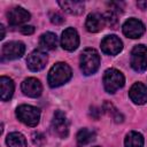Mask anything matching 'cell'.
I'll return each mask as SVG.
<instances>
[{
  "instance_id": "5",
  "label": "cell",
  "mask_w": 147,
  "mask_h": 147,
  "mask_svg": "<svg viewBox=\"0 0 147 147\" xmlns=\"http://www.w3.org/2000/svg\"><path fill=\"white\" fill-rule=\"evenodd\" d=\"M131 67L137 72H144L147 69V46L137 45L131 51Z\"/></svg>"
},
{
  "instance_id": "24",
  "label": "cell",
  "mask_w": 147,
  "mask_h": 147,
  "mask_svg": "<svg viewBox=\"0 0 147 147\" xmlns=\"http://www.w3.org/2000/svg\"><path fill=\"white\" fill-rule=\"evenodd\" d=\"M31 139H32V142L36 146H39V147L42 146L46 142V138L41 132H33L32 136H31Z\"/></svg>"
},
{
  "instance_id": "16",
  "label": "cell",
  "mask_w": 147,
  "mask_h": 147,
  "mask_svg": "<svg viewBox=\"0 0 147 147\" xmlns=\"http://www.w3.org/2000/svg\"><path fill=\"white\" fill-rule=\"evenodd\" d=\"M0 87H1V100L2 101H8L13 94H14V90H15V85L11 78L2 76L0 78Z\"/></svg>"
},
{
  "instance_id": "13",
  "label": "cell",
  "mask_w": 147,
  "mask_h": 147,
  "mask_svg": "<svg viewBox=\"0 0 147 147\" xmlns=\"http://www.w3.org/2000/svg\"><path fill=\"white\" fill-rule=\"evenodd\" d=\"M21 88H22V92L30 98H37L42 92V86H41L40 82L33 77L24 79L21 85Z\"/></svg>"
},
{
  "instance_id": "10",
  "label": "cell",
  "mask_w": 147,
  "mask_h": 147,
  "mask_svg": "<svg viewBox=\"0 0 147 147\" xmlns=\"http://www.w3.org/2000/svg\"><path fill=\"white\" fill-rule=\"evenodd\" d=\"M61 46L65 51H75L79 46V36L78 32L74 28H67L62 32L61 37Z\"/></svg>"
},
{
  "instance_id": "30",
  "label": "cell",
  "mask_w": 147,
  "mask_h": 147,
  "mask_svg": "<svg viewBox=\"0 0 147 147\" xmlns=\"http://www.w3.org/2000/svg\"><path fill=\"white\" fill-rule=\"evenodd\" d=\"M95 147H99V146H95Z\"/></svg>"
},
{
  "instance_id": "7",
  "label": "cell",
  "mask_w": 147,
  "mask_h": 147,
  "mask_svg": "<svg viewBox=\"0 0 147 147\" xmlns=\"http://www.w3.org/2000/svg\"><path fill=\"white\" fill-rule=\"evenodd\" d=\"M25 52V46L21 41H9L2 46V60L20 59Z\"/></svg>"
},
{
  "instance_id": "19",
  "label": "cell",
  "mask_w": 147,
  "mask_h": 147,
  "mask_svg": "<svg viewBox=\"0 0 147 147\" xmlns=\"http://www.w3.org/2000/svg\"><path fill=\"white\" fill-rule=\"evenodd\" d=\"M125 147H142L144 146V137L141 133L137 131H130L124 140Z\"/></svg>"
},
{
  "instance_id": "8",
  "label": "cell",
  "mask_w": 147,
  "mask_h": 147,
  "mask_svg": "<svg viewBox=\"0 0 147 147\" xmlns=\"http://www.w3.org/2000/svg\"><path fill=\"white\" fill-rule=\"evenodd\" d=\"M123 33L132 39H137L140 38L144 33H145V25L141 21L137 20V18H129L124 24H123Z\"/></svg>"
},
{
  "instance_id": "27",
  "label": "cell",
  "mask_w": 147,
  "mask_h": 147,
  "mask_svg": "<svg viewBox=\"0 0 147 147\" xmlns=\"http://www.w3.org/2000/svg\"><path fill=\"white\" fill-rule=\"evenodd\" d=\"M21 32L23 34H32L34 32V28L32 25H23L21 28Z\"/></svg>"
},
{
  "instance_id": "28",
  "label": "cell",
  "mask_w": 147,
  "mask_h": 147,
  "mask_svg": "<svg viewBox=\"0 0 147 147\" xmlns=\"http://www.w3.org/2000/svg\"><path fill=\"white\" fill-rule=\"evenodd\" d=\"M137 5H138V7H140L142 10H145V9L147 8V1H144V2L139 1V2H137Z\"/></svg>"
},
{
  "instance_id": "17",
  "label": "cell",
  "mask_w": 147,
  "mask_h": 147,
  "mask_svg": "<svg viewBox=\"0 0 147 147\" xmlns=\"http://www.w3.org/2000/svg\"><path fill=\"white\" fill-rule=\"evenodd\" d=\"M57 3L60 5V7L64 11H67V13H69L71 15H80V14L84 13L85 6H84V3L82 1H68V0H64V1H59Z\"/></svg>"
},
{
  "instance_id": "15",
  "label": "cell",
  "mask_w": 147,
  "mask_h": 147,
  "mask_svg": "<svg viewBox=\"0 0 147 147\" xmlns=\"http://www.w3.org/2000/svg\"><path fill=\"white\" fill-rule=\"evenodd\" d=\"M106 25V21L103 15L99 14V13H92L88 14L86 22H85V28L88 32H99L103 29V26Z\"/></svg>"
},
{
  "instance_id": "2",
  "label": "cell",
  "mask_w": 147,
  "mask_h": 147,
  "mask_svg": "<svg viewBox=\"0 0 147 147\" xmlns=\"http://www.w3.org/2000/svg\"><path fill=\"white\" fill-rule=\"evenodd\" d=\"M80 70L84 75H93L100 65V55L94 48H86L80 54L79 59Z\"/></svg>"
},
{
  "instance_id": "9",
  "label": "cell",
  "mask_w": 147,
  "mask_h": 147,
  "mask_svg": "<svg viewBox=\"0 0 147 147\" xmlns=\"http://www.w3.org/2000/svg\"><path fill=\"white\" fill-rule=\"evenodd\" d=\"M101 49L108 55H117L123 49V42L115 34L106 36L101 41Z\"/></svg>"
},
{
  "instance_id": "1",
  "label": "cell",
  "mask_w": 147,
  "mask_h": 147,
  "mask_svg": "<svg viewBox=\"0 0 147 147\" xmlns=\"http://www.w3.org/2000/svg\"><path fill=\"white\" fill-rule=\"evenodd\" d=\"M71 76H72L71 68L64 62H57L51 68L48 72L47 82L51 87H59L64 83H67L71 78Z\"/></svg>"
},
{
  "instance_id": "22",
  "label": "cell",
  "mask_w": 147,
  "mask_h": 147,
  "mask_svg": "<svg viewBox=\"0 0 147 147\" xmlns=\"http://www.w3.org/2000/svg\"><path fill=\"white\" fill-rule=\"evenodd\" d=\"M102 110H103L106 114H108L109 116H111L113 119H114L116 123H122L123 119H124V116L115 108V106H114L113 103H110V102H108V101H106V102L103 103Z\"/></svg>"
},
{
  "instance_id": "14",
  "label": "cell",
  "mask_w": 147,
  "mask_h": 147,
  "mask_svg": "<svg viewBox=\"0 0 147 147\" xmlns=\"http://www.w3.org/2000/svg\"><path fill=\"white\" fill-rule=\"evenodd\" d=\"M129 96L131 101L136 105H144L147 102V87L142 83H134L130 91H129Z\"/></svg>"
},
{
  "instance_id": "21",
  "label": "cell",
  "mask_w": 147,
  "mask_h": 147,
  "mask_svg": "<svg viewBox=\"0 0 147 147\" xmlns=\"http://www.w3.org/2000/svg\"><path fill=\"white\" fill-rule=\"evenodd\" d=\"M76 139L79 145H87L95 139V132L93 130H90L86 127L80 129L76 136Z\"/></svg>"
},
{
  "instance_id": "20",
  "label": "cell",
  "mask_w": 147,
  "mask_h": 147,
  "mask_svg": "<svg viewBox=\"0 0 147 147\" xmlns=\"http://www.w3.org/2000/svg\"><path fill=\"white\" fill-rule=\"evenodd\" d=\"M8 147H26V139L20 132H11L6 138Z\"/></svg>"
},
{
  "instance_id": "29",
  "label": "cell",
  "mask_w": 147,
  "mask_h": 147,
  "mask_svg": "<svg viewBox=\"0 0 147 147\" xmlns=\"http://www.w3.org/2000/svg\"><path fill=\"white\" fill-rule=\"evenodd\" d=\"M0 29H1V37H0V39H3L5 38V28H3L2 24L0 25Z\"/></svg>"
},
{
  "instance_id": "18",
  "label": "cell",
  "mask_w": 147,
  "mask_h": 147,
  "mask_svg": "<svg viewBox=\"0 0 147 147\" xmlns=\"http://www.w3.org/2000/svg\"><path fill=\"white\" fill-rule=\"evenodd\" d=\"M39 46L44 49H54L57 46V37L53 32H46L40 36Z\"/></svg>"
},
{
  "instance_id": "11",
  "label": "cell",
  "mask_w": 147,
  "mask_h": 147,
  "mask_svg": "<svg viewBox=\"0 0 147 147\" xmlns=\"http://www.w3.org/2000/svg\"><path fill=\"white\" fill-rule=\"evenodd\" d=\"M47 63V54L42 51H33L26 59V65L31 71H40Z\"/></svg>"
},
{
  "instance_id": "26",
  "label": "cell",
  "mask_w": 147,
  "mask_h": 147,
  "mask_svg": "<svg viewBox=\"0 0 147 147\" xmlns=\"http://www.w3.org/2000/svg\"><path fill=\"white\" fill-rule=\"evenodd\" d=\"M102 113V108L100 109V108H98V107H92L91 108V111H90V114H91V116L93 117V118H95V119H98L99 117H100V114Z\"/></svg>"
},
{
  "instance_id": "12",
  "label": "cell",
  "mask_w": 147,
  "mask_h": 147,
  "mask_svg": "<svg viewBox=\"0 0 147 147\" xmlns=\"http://www.w3.org/2000/svg\"><path fill=\"white\" fill-rule=\"evenodd\" d=\"M30 17H31L30 13L28 10H25L24 8H22V7H14L7 14L8 23L13 26L21 25V24L28 22L30 20Z\"/></svg>"
},
{
  "instance_id": "6",
  "label": "cell",
  "mask_w": 147,
  "mask_h": 147,
  "mask_svg": "<svg viewBox=\"0 0 147 147\" xmlns=\"http://www.w3.org/2000/svg\"><path fill=\"white\" fill-rule=\"evenodd\" d=\"M52 129H53V132L57 137H60L62 139L68 137V134H69L68 119H67L65 115L61 110H56L54 113L53 121H52Z\"/></svg>"
},
{
  "instance_id": "4",
  "label": "cell",
  "mask_w": 147,
  "mask_h": 147,
  "mask_svg": "<svg viewBox=\"0 0 147 147\" xmlns=\"http://www.w3.org/2000/svg\"><path fill=\"white\" fill-rule=\"evenodd\" d=\"M17 118L28 126H36L39 123L40 110L37 107L30 105H21L16 109Z\"/></svg>"
},
{
  "instance_id": "23",
  "label": "cell",
  "mask_w": 147,
  "mask_h": 147,
  "mask_svg": "<svg viewBox=\"0 0 147 147\" xmlns=\"http://www.w3.org/2000/svg\"><path fill=\"white\" fill-rule=\"evenodd\" d=\"M103 17H105L106 24H108V25H110V26H115V25L117 24V17H116L115 11L108 10V11L103 15Z\"/></svg>"
},
{
  "instance_id": "25",
  "label": "cell",
  "mask_w": 147,
  "mask_h": 147,
  "mask_svg": "<svg viewBox=\"0 0 147 147\" xmlns=\"http://www.w3.org/2000/svg\"><path fill=\"white\" fill-rule=\"evenodd\" d=\"M51 22L55 25H59L64 22V18L59 13H53V14H51Z\"/></svg>"
},
{
  "instance_id": "3",
  "label": "cell",
  "mask_w": 147,
  "mask_h": 147,
  "mask_svg": "<svg viewBox=\"0 0 147 147\" xmlns=\"http://www.w3.org/2000/svg\"><path fill=\"white\" fill-rule=\"evenodd\" d=\"M124 83H125V78L119 70L110 68L105 71L103 87L108 93H110V94L115 93L117 90H119L124 86Z\"/></svg>"
}]
</instances>
